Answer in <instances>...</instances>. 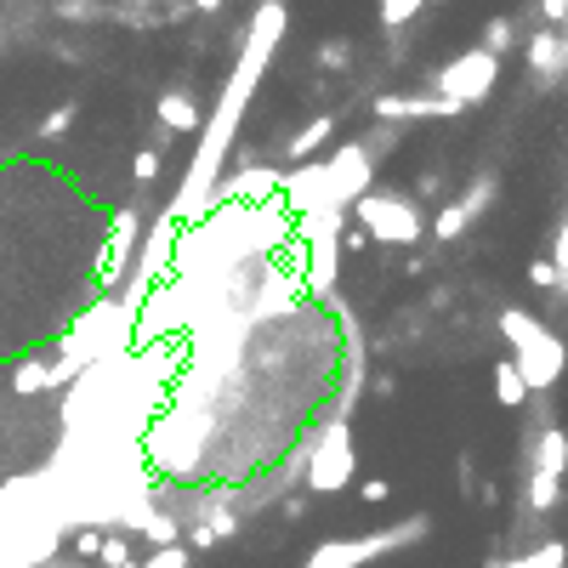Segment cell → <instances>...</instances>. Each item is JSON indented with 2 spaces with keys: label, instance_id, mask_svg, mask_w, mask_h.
Segmentation results:
<instances>
[{
  "label": "cell",
  "instance_id": "cell-21",
  "mask_svg": "<svg viewBox=\"0 0 568 568\" xmlns=\"http://www.w3.org/2000/svg\"><path fill=\"white\" fill-rule=\"evenodd\" d=\"M557 494H563V478H552V472H534V478H528V506H534V512H552Z\"/></svg>",
  "mask_w": 568,
  "mask_h": 568
},
{
  "label": "cell",
  "instance_id": "cell-15",
  "mask_svg": "<svg viewBox=\"0 0 568 568\" xmlns=\"http://www.w3.org/2000/svg\"><path fill=\"white\" fill-rule=\"evenodd\" d=\"M523 57H528V69H541V75H557V69H568V41L563 35H534L528 46H523Z\"/></svg>",
  "mask_w": 568,
  "mask_h": 568
},
{
  "label": "cell",
  "instance_id": "cell-27",
  "mask_svg": "<svg viewBox=\"0 0 568 568\" xmlns=\"http://www.w3.org/2000/svg\"><path fill=\"white\" fill-rule=\"evenodd\" d=\"M143 568H188V546H182V541H177V546H154V557H148Z\"/></svg>",
  "mask_w": 568,
  "mask_h": 568
},
{
  "label": "cell",
  "instance_id": "cell-29",
  "mask_svg": "<svg viewBox=\"0 0 568 568\" xmlns=\"http://www.w3.org/2000/svg\"><path fill=\"white\" fill-rule=\"evenodd\" d=\"M347 57H353L347 41H324V46H319V63H324V69H347Z\"/></svg>",
  "mask_w": 568,
  "mask_h": 568
},
{
  "label": "cell",
  "instance_id": "cell-36",
  "mask_svg": "<svg viewBox=\"0 0 568 568\" xmlns=\"http://www.w3.org/2000/svg\"><path fill=\"white\" fill-rule=\"evenodd\" d=\"M541 18H546V23H563V18H568V0H541Z\"/></svg>",
  "mask_w": 568,
  "mask_h": 568
},
{
  "label": "cell",
  "instance_id": "cell-30",
  "mask_svg": "<svg viewBox=\"0 0 568 568\" xmlns=\"http://www.w3.org/2000/svg\"><path fill=\"white\" fill-rule=\"evenodd\" d=\"M489 199H494V182H489V177H483V182H478V188H472V193H466V199H460V211H466V216H478V211H483V205H489Z\"/></svg>",
  "mask_w": 568,
  "mask_h": 568
},
{
  "label": "cell",
  "instance_id": "cell-11",
  "mask_svg": "<svg viewBox=\"0 0 568 568\" xmlns=\"http://www.w3.org/2000/svg\"><path fill=\"white\" fill-rule=\"evenodd\" d=\"M279 193H285V205H290L296 216H308V211L330 205V165H296Z\"/></svg>",
  "mask_w": 568,
  "mask_h": 568
},
{
  "label": "cell",
  "instance_id": "cell-9",
  "mask_svg": "<svg viewBox=\"0 0 568 568\" xmlns=\"http://www.w3.org/2000/svg\"><path fill=\"white\" fill-rule=\"evenodd\" d=\"M330 205L347 211L358 193H370V171H376V154L370 143H342V154H330Z\"/></svg>",
  "mask_w": 568,
  "mask_h": 568
},
{
  "label": "cell",
  "instance_id": "cell-1",
  "mask_svg": "<svg viewBox=\"0 0 568 568\" xmlns=\"http://www.w3.org/2000/svg\"><path fill=\"white\" fill-rule=\"evenodd\" d=\"M279 35H285V7H279V0H261L256 18H250L245 52H240V63H233V75H227V86H222V103H216V114L205 120V137H199V154H193L188 177H182V193L171 199V216H177L182 227L205 222L211 199H216V182H222V165H227V148H233V137H240V114H245V103H250V91L261 86L267 63H274Z\"/></svg>",
  "mask_w": 568,
  "mask_h": 568
},
{
  "label": "cell",
  "instance_id": "cell-12",
  "mask_svg": "<svg viewBox=\"0 0 568 568\" xmlns=\"http://www.w3.org/2000/svg\"><path fill=\"white\" fill-rule=\"evenodd\" d=\"M449 114H460L449 97H398V91L376 97V120H449Z\"/></svg>",
  "mask_w": 568,
  "mask_h": 568
},
{
  "label": "cell",
  "instance_id": "cell-25",
  "mask_svg": "<svg viewBox=\"0 0 568 568\" xmlns=\"http://www.w3.org/2000/svg\"><path fill=\"white\" fill-rule=\"evenodd\" d=\"M563 563H568V546H563V541H546V546L528 552V568H563Z\"/></svg>",
  "mask_w": 568,
  "mask_h": 568
},
{
  "label": "cell",
  "instance_id": "cell-26",
  "mask_svg": "<svg viewBox=\"0 0 568 568\" xmlns=\"http://www.w3.org/2000/svg\"><path fill=\"white\" fill-rule=\"evenodd\" d=\"M75 114H80L75 103H63V109H52V114L41 120V137H63V131H69V125H75Z\"/></svg>",
  "mask_w": 568,
  "mask_h": 568
},
{
  "label": "cell",
  "instance_id": "cell-40",
  "mask_svg": "<svg viewBox=\"0 0 568 568\" xmlns=\"http://www.w3.org/2000/svg\"><path fill=\"white\" fill-rule=\"evenodd\" d=\"M193 7H199V12H222V7H227V0H193Z\"/></svg>",
  "mask_w": 568,
  "mask_h": 568
},
{
  "label": "cell",
  "instance_id": "cell-33",
  "mask_svg": "<svg viewBox=\"0 0 568 568\" xmlns=\"http://www.w3.org/2000/svg\"><path fill=\"white\" fill-rule=\"evenodd\" d=\"M75 552H80V557H97V552H103V534H97V528H80V534H75Z\"/></svg>",
  "mask_w": 568,
  "mask_h": 568
},
{
  "label": "cell",
  "instance_id": "cell-16",
  "mask_svg": "<svg viewBox=\"0 0 568 568\" xmlns=\"http://www.w3.org/2000/svg\"><path fill=\"white\" fill-rule=\"evenodd\" d=\"M159 125H165V131H199L205 120H199V109H193L188 91H159Z\"/></svg>",
  "mask_w": 568,
  "mask_h": 568
},
{
  "label": "cell",
  "instance_id": "cell-37",
  "mask_svg": "<svg viewBox=\"0 0 568 568\" xmlns=\"http://www.w3.org/2000/svg\"><path fill=\"white\" fill-rule=\"evenodd\" d=\"M358 494H364V500H387V494H392V489H387V478H370V483H364V489H358Z\"/></svg>",
  "mask_w": 568,
  "mask_h": 568
},
{
  "label": "cell",
  "instance_id": "cell-10",
  "mask_svg": "<svg viewBox=\"0 0 568 568\" xmlns=\"http://www.w3.org/2000/svg\"><path fill=\"white\" fill-rule=\"evenodd\" d=\"M137 240H143V216L125 205L114 216V233L103 240V256H97V285L103 290H120V279L131 274V250H137Z\"/></svg>",
  "mask_w": 568,
  "mask_h": 568
},
{
  "label": "cell",
  "instance_id": "cell-32",
  "mask_svg": "<svg viewBox=\"0 0 568 568\" xmlns=\"http://www.w3.org/2000/svg\"><path fill=\"white\" fill-rule=\"evenodd\" d=\"M528 285H534V290H557V267H552V256L528 267Z\"/></svg>",
  "mask_w": 568,
  "mask_h": 568
},
{
  "label": "cell",
  "instance_id": "cell-24",
  "mask_svg": "<svg viewBox=\"0 0 568 568\" xmlns=\"http://www.w3.org/2000/svg\"><path fill=\"white\" fill-rule=\"evenodd\" d=\"M421 7H426V0H381V23H387V29H404Z\"/></svg>",
  "mask_w": 568,
  "mask_h": 568
},
{
  "label": "cell",
  "instance_id": "cell-19",
  "mask_svg": "<svg viewBox=\"0 0 568 568\" xmlns=\"http://www.w3.org/2000/svg\"><path fill=\"white\" fill-rule=\"evenodd\" d=\"M12 387H18L23 398H29V392H46V387H52V364H46V358H23L18 370H12Z\"/></svg>",
  "mask_w": 568,
  "mask_h": 568
},
{
  "label": "cell",
  "instance_id": "cell-3",
  "mask_svg": "<svg viewBox=\"0 0 568 568\" xmlns=\"http://www.w3.org/2000/svg\"><path fill=\"white\" fill-rule=\"evenodd\" d=\"M342 216L336 205H319L302 216V227H296V240H302L308 250V290L319 296V302L330 308H342V296H336V256H342Z\"/></svg>",
  "mask_w": 568,
  "mask_h": 568
},
{
  "label": "cell",
  "instance_id": "cell-39",
  "mask_svg": "<svg viewBox=\"0 0 568 568\" xmlns=\"http://www.w3.org/2000/svg\"><path fill=\"white\" fill-rule=\"evenodd\" d=\"M57 18H86V0H57Z\"/></svg>",
  "mask_w": 568,
  "mask_h": 568
},
{
  "label": "cell",
  "instance_id": "cell-6",
  "mask_svg": "<svg viewBox=\"0 0 568 568\" xmlns=\"http://www.w3.org/2000/svg\"><path fill=\"white\" fill-rule=\"evenodd\" d=\"M205 432H211V410H205V404H182V410H171V415L154 426L148 460L165 466V472H182V466L199 455V444H205Z\"/></svg>",
  "mask_w": 568,
  "mask_h": 568
},
{
  "label": "cell",
  "instance_id": "cell-4",
  "mask_svg": "<svg viewBox=\"0 0 568 568\" xmlns=\"http://www.w3.org/2000/svg\"><path fill=\"white\" fill-rule=\"evenodd\" d=\"M426 528H432L426 517H404V523H392V528L358 534V541H324V546H313L308 568H364V563H376V557H392V552L415 546Z\"/></svg>",
  "mask_w": 568,
  "mask_h": 568
},
{
  "label": "cell",
  "instance_id": "cell-5",
  "mask_svg": "<svg viewBox=\"0 0 568 568\" xmlns=\"http://www.w3.org/2000/svg\"><path fill=\"white\" fill-rule=\"evenodd\" d=\"M353 211H358L364 233H370V240H381V245H415L421 233H426V222H421V211H415V199H404V193H381V188H370V193L353 199Z\"/></svg>",
  "mask_w": 568,
  "mask_h": 568
},
{
  "label": "cell",
  "instance_id": "cell-8",
  "mask_svg": "<svg viewBox=\"0 0 568 568\" xmlns=\"http://www.w3.org/2000/svg\"><path fill=\"white\" fill-rule=\"evenodd\" d=\"M494 80H500V57H489L483 46H472V52L449 57L444 69H438V97H449L455 109H478L483 97L494 91Z\"/></svg>",
  "mask_w": 568,
  "mask_h": 568
},
{
  "label": "cell",
  "instance_id": "cell-35",
  "mask_svg": "<svg viewBox=\"0 0 568 568\" xmlns=\"http://www.w3.org/2000/svg\"><path fill=\"white\" fill-rule=\"evenodd\" d=\"M188 546H199V552H211V546H216V534H211V523H199V528L188 534Z\"/></svg>",
  "mask_w": 568,
  "mask_h": 568
},
{
  "label": "cell",
  "instance_id": "cell-13",
  "mask_svg": "<svg viewBox=\"0 0 568 568\" xmlns=\"http://www.w3.org/2000/svg\"><path fill=\"white\" fill-rule=\"evenodd\" d=\"M279 188H285V177L274 165H245L227 193H233V205H261V199H279Z\"/></svg>",
  "mask_w": 568,
  "mask_h": 568
},
{
  "label": "cell",
  "instance_id": "cell-22",
  "mask_svg": "<svg viewBox=\"0 0 568 568\" xmlns=\"http://www.w3.org/2000/svg\"><path fill=\"white\" fill-rule=\"evenodd\" d=\"M466 222H472V216H466L460 205H444V211H438V222H432V240H444V245H449V240H460Z\"/></svg>",
  "mask_w": 568,
  "mask_h": 568
},
{
  "label": "cell",
  "instance_id": "cell-34",
  "mask_svg": "<svg viewBox=\"0 0 568 568\" xmlns=\"http://www.w3.org/2000/svg\"><path fill=\"white\" fill-rule=\"evenodd\" d=\"M552 267H557V274H568V222L557 227V245H552Z\"/></svg>",
  "mask_w": 568,
  "mask_h": 568
},
{
  "label": "cell",
  "instance_id": "cell-42",
  "mask_svg": "<svg viewBox=\"0 0 568 568\" xmlns=\"http://www.w3.org/2000/svg\"><path fill=\"white\" fill-rule=\"evenodd\" d=\"M557 290H563V296H568V274H557Z\"/></svg>",
  "mask_w": 568,
  "mask_h": 568
},
{
  "label": "cell",
  "instance_id": "cell-23",
  "mask_svg": "<svg viewBox=\"0 0 568 568\" xmlns=\"http://www.w3.org/2000/svg\"><path fill=\"white\" fill-rule=\"evenodd\" d=\"M512 35H517V23H512V18H494V23L483 29V52H489V57H500V52L512 46Z\"/></svg>",
  "mask_w": 568,
  "mask_h": 568
},
{
  "label": "cell",
  "instance_id": "cell-41",
  "mask_svg": "<svg viewBox=\"0 0 568 568\" xmlns=\"http://www.w3.org/2000/svg\"><path fill=\"white\" fill-rule=\"evenodd\" d=\"M494 568H528V557H506V563H494Z\"/></svg>",
  "mask_w": 568,
  "mask_h": 568
},
{
  "label": "cell",
  "instance_id": "cell-38",
  "mask_svg": "<svg viewBox=\"0 0 568 568\" xmlns=\"http://www.w3.org/2000/svg\"><path fill=\"white\" fill-rule=\"evenodd\" d=\"M342 245H347V250H364V245H370V233H364V227H347Z\"/></svg>",
  "mask_w": 568,
  "mask_h": 568
},
{
  "label": "cell",
  "instance_id": "cell-18",
  "mask_svg": "<svg viewBox=\"0 0 568 568\" xmlns=\"http://www.w3.org/2000/svg\"><path fill=\"white\" fill-rule=\"evenodd\" d=\"M330 131H336V120H330V114L308 120V125H302V131H296V137H290V159H313V154L324 148V137H330Z\"/></svg>",
  "mask_w": 568,
  "mask_h": 568
},
{
  "label": "cell",
  "instance_id": "cell-7",
  "mask_svg": "<svg viewBox=\"0 0 568 568\" xmlns=\"http://www.w3.org/2000/svg\"><path fill=\"white\" fill-rule=\"evenodd\" d=\"M353 472H358L353 426H347V415H330L324 432H319V444H313V455H308V489L313 494H336V489L353 483Z\"/></svg>",
  "mask_w": 568,
  "mask_h": 568
},
{
  "label": "cell",
  "instance_id": "cell-17",
  "mask_svg": "<svg viewBox=\"0 0 568 568\" xmlns=\"http://www.w3.org/2000/svg\"><path fill=\"white\" fill-rule=\"evenodd\" d=\"M494 398H500L506 410H523V404H528V387H523V376H517V364H512V358H500V364H494Z\"/></svg>",
  "mask_w": 568,
  "mask_h": 568
},
{
  "label": "cell",
  "instance_id": "cell-2",
  "mask_svg": "<svg viewBox=\"0 0 568 568\" xmlns=\"http://www.w3.org/2000/svg\"><path fill=\"white\" fill-rule=\"evenodd\" d=\"M500 336L512 342V364H517V376H523L528 392L557 387V376L568 370V347H563V336H552L541 319H534V313H517V308L500 313Z\"/></svg>",
  "mask_w": 568,
  "mask_h": 568
},
{
  "label": "cell",
  "instance_id": "cell-28",
  "mask_svg": "<svg viewBox=\"0 0 568 568\" xmlns=\"http://www.w3.org/2000/svg\"><path fill=\"white\" fill-rule=\"evenodd\" d=\"M131 177H137V182H154V177H159V148H143L137 159H131Z\"/></svg>",
  "mask_w": 568,
  "mask_h": 568
},
{
  "label": "cell",
  "instance_id": "cell-20",
  "mask_svg": "<svg viewBox=\"0 0 568 568\" xmlns=\"http://www.w3.org/2000/svg\"><path fill=\"white\" fill-rule=\"evenodd\" d=\"M137 523H143V534H148L154 546H177V541H182V528H177L171 512H143Z\"/></svg>",
  "mask_w": 568,
  "mask_h": 568
},
{
  "label": "cell",
  "instance_id": "cell-14",
  "mask_svg": "<svg viewBox=\"0 0 568 568\" xmlns=\"http://www.w3.org/2000/svg\"><path fill=\"white\" fill-rule=\"evenodd\" d=\"M534 472H568V432L563 426H541V444H534Z\"/></svg>",
  "mask_w": 568,
  "mask_h": 568
},
{
  "label": "cell",
  "instance_id": "cell-31",
  "mask_svg": "<svg viewBox=\"0 0 568 568\" xmlns=\"http://www.w3.org/2000/svg\"><path fill=\"white\" fill-rule=\"evenodd\" d=\"M97 557H103L109 568H125V563H131V552H125L120 534H103V552H97Z\"/></svg>",
  "mask_w": 568,
  "mask_h": 568
}]
</instances>
